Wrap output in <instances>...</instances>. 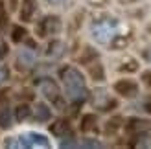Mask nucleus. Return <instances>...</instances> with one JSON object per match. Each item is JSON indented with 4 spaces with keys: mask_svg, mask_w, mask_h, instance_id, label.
I'll use <instances>...</instances> for the list:
<instances>
[{
    "mask_svg": "<svg viewBox=\"0 0 151 149\" xmlns=\"http://www.w3.org/2000/svg\"><path fill=\"white\" fill-rule=\"evenodd\" d=\"M35 109H37V110H35V116L39 118V120H48V118H50V110H48V107H46V105L39 103V105H37Z\"/></svg>",
    "mask_w": 151,
    "mask_h": 149,
    "instance_id": "20e7f679",
    "label": "nucleus"
},
{
    "mask_svg": "<svg viewBox=\"0 0 151 149\" xmlns=\"http://www.w3.org/2000/svg\"><path fill=\"white\" fill-rule=\"evenodd\" d=\"M6 79H7V70H6L4 64H0V85H2Z\"/></svg>",
    "mask_w": 151,
    "mask_h": 149,
    "instance_id": "39448f33",
    "label": "nucleus"
},
{
    "mask_svg": "<svg viewBox=\"0 0 151 149\" xmlns=\"http://www.w3.org/2000/svg\"><path fill=\"white\" fill-rule=\"evenodd\" d=\"M15 142H9L7 145L11 147H50V138L42 133L37 131H24L13 138Z\"/></svg>",
    "mask_w": 151,
    "mask_h": 149,
    "instance_id": "f03ea898",
    "label": "nucleus"
},
{
    "mask_svg": "<svg viewBox=\"0 0 151 149\" xmlns=\"http://www.w3.org/2000/svg\"><path fill=\"white\" fill-rule=\"evenodd\" d=\"M63 87L70 101H83L87 98V87H85V77L81 76L79 70L76 68H66L63 72Z\"/></svg>",
    "mask_w": 151,
    "mask_h": 149,
    "instance_id": "f257e3e1",
    "label": "nucleus"
},
{
    "mask_svg": "<svg viewBox=\"0 0 151 149\" xmlns=\"http://www.w3.org/2000/svg\"><path fill=\"white\" fill-rule=\"evenodd\" d=\"M48 2H52V4H63L65 0H48Z\"/></svg>",
    "mask_w": 151,
    "mask_h": 149,
    "instance_id": "0eeeda50",
    "label": "nucleus"
},
{
    "mask_svg": "<svg viewBox=\"0 0 151 149\" xmlns=\"http://www.w3.org/2000/svg\"><path fill=\"white\" fill-rule=\"evenodd\" d=\"M144 57H146V61L151 64V50H147V52H146V54H144Z\"/></svg>",
    "mask_w": 151,
    "mask_h": 149,
    "instance_id": "423d86ee",
    "label": "nucleus"
},
{
    "mask_svg": "<svg viewBox=\"0 0 151 149\" xmlns=\"http://www.w3.org/2000/svg\"><path fill=\"white\" fill-rule=\"evenodd\" d=\"M90 33H92V39L100 44H109L116 35V24L111 20H100L92 24L90 28Z\"/></svg>",
    "mask_w": 151,
    "mask_h": 149,
    "instance_id": "7ed1b4c3",
    "label": "nucleus"
}]
</instances>
